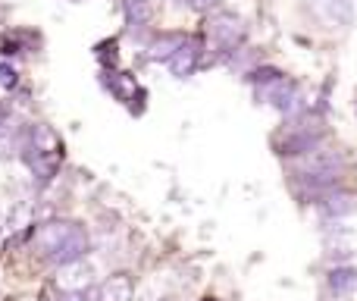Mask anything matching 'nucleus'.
<instances>
[{"label":"nucleus","instance_id":"nucleus-1","mask_svg":"<svg viewBox=\"0 0 357 301\" xmlns=\"http://www.w3.org/2000/svg\"><path fill=\"white\" fill-rule=\"evenodd\" d=\"M285 176H289L291 195L301 204H314L320 195L345 185L348 179V157L345 151L320 145L317 151L304 154V157L285 160Z\"/></svg>","mask_w":357,"mask_h":301},{"label":"nucleus","instance_id":"nucleus-2","mask_svg":"<svg viewBox=\"0 0 357 301\" xmlns=\"http://www.w3.org/2000/svg\"><path fill=\"white\" fill-rule=\"evenodd\" d=\"M31 235H35V248H38V254H41V260H47V264H54V267L82 260L91 251V235L75 220L38 223Z\"/></svg>","mask_w":357,"mask_h":301},{"label":"nucleus","instance_id":"nucleus-3","mask_svg":"<svg viewBox=\"0 0 357 301\" xmlns=\"http://www.w3.org/2000/svg\"><path fill=\"white\" fill-rule=\"evenodd\" d=\"M326 138H329L326 117H317V113L304 110L298 117L282 119V126L270 138V148L279 160H295V157L317 151L320 145H326Z\"/></svg>","mask_w":357,"mask_h":301},{"label":"nucleus","instance_id":"nucleus-4","mask_svg":"<svg viewBox=\"0 0 357 301\" xmlns=\"http://www.w3.org/2000/svg\"><path fill=\"white\" fill-rule=\"evenodd\" d=\"M204 38H207L210 60L226 66L232 54H238L248 44V22L232 10H216L204 22Z\"/></svg>","mask_w":357,"mask_h":301},{"label":"nucleus","instance_id":"nucleus-5","mask_svg":"<svg viewBox=\"0 0 357 301\" xmlns=\"http://www.w3.org/2000/svg\"><path fill=\"white\" fill-rule=\"evenodd\" d=\"M301 13L323 31H348L354 25V0H301Z\"/></svg>","mask_w":357,"mask_h":301},{"label":"nucleus","instance_id":"nucleus-6","mask_svg":"<svg viewBox=\"0 0 357 301\" xmlns=\"http://www.w3.org/2000/svg\"><path fill=\"white\" fill-rule=\"evenodd\" d=\"M207 54L210 50H207V38H204V31L201 35H185V41L178 44V50L167 60V66L176 79H191V75L207 63Z\"/></svg>","mask_w":357,"mask_h":301},{"label":"nucleus","instance_id":"nucleus-7","mask_svg":"<svg viewBox=\"0 0 357 301\" xmlns=\"http://www.w3.org/2000/svg\"><path fill=\"white\" fill-rule=\"evenodd\" d=\"M314 207H317V214L329 223L345 220V216L357 214V191H348L345 185H339V189H333V191H326V195L317 198Z\"/></svg>","mask_w":357,"mask_h":301},{"label":"nucleus","instance_id":"nucleus-8","mask_svg":"<svg viewBox=\"0 0 357 301\" xmlns=\"http://www.w3.org/2000/svg\"><path fill=\"white\" fill-rule=\"evenodd\" d=\"M91 277H94V270L85 264V258L73 260V264H63V267H56V289L60 292H85L88 286H91Z\"/></svg>","mask_w":357,"mask_h":301},{"label":"nucleus","instance_id":"nucleus-9","mask_svg":"<svg viewBox=\"0 0 357 301\" xmlns=\"http://www.w3.org/2000/svg\"><path fill=\"white\" fill-rule=\"evenodd\" d=\"M326 295L351 298L357 295V267L354 264H333L326 273Z\"/></svg>","mask_w":357,"mask_h":301},{"label":"nucleus","instance_id":"nucleus-10","mask_svg":"<svg viewBox=\"0 0 357 301\" xmlns=\"http://www.w3.org/2000/svg\"><path fill=\"white\" fill-rule=\"evenodd\" d=\"M182 41H185V31H154V35L148 38V44H144V60L167 63Z\"/></svg>","mask_w":357,"mask_h":301},{"label":"nucleus","instance_id":"nucleus-11","mask_svg":"<svg viewBox=\"0 0 357 301\" xmlns=\"http://www.w3.org/2000/svg\"><path fill=\"white\" fill-rule=\"evenodd\" d=\"M132 298H135V279L129 273H113L98 289V301H132Z\"/></svg>","mask_w":357,"mask_h":301},{"label":"nucleus","instance_id":"nucleus-12","mask_svg":"<svg viewBox=\"0 0 357 301\" xmlns=\"http://www.w3.org/2000/svg\"><path fill=\"white\" fill-rule=\"evenodd\" d=\"M123 16L132 31H142L154 19V0H123Z\"/></svg>","mask_w":357,"mask_h":301},{"label":"nucleus","instance_id":"nucleus-13","mask_svg":"<svg viewBox=\"0 0 357 301\" xmlns=\"http://www.w3.org/2000/svg\"><path fill=\"white\" fill-rule=\"evenodd\" d=\"M104 85L110 88V94L116 101H123V104H129L132 94L138 91V82L132 79L129 73H104Z\"/></svg>","mask_w":357,"mask_h":301},{"label":"nucleus","instance_id":"nucleus-14","mask_svg":"<svg viewBox=\"0 0 357 301\" xmlns=\"http://www.w3.org/2000/svg\"><path fill=\"white\" fill-rule=\"evenodd\" d=\"M279 75H285V69H279L276 63H257V66L251 69V73H245L241 79L248 82V85H264V82H273V79H279Z\"/></svg>","mask_w":357,"mask_h":301},{"label":"nucleus","instance_id":"nucleus-15","mask_svg":"<svg viewBox=\"0 0 357 301\" xmlns=\"http://www.w3.org/2000/svg\"><path fill=\"white\" fill-rule=\"evenodd\" d=\"M191 13H201V16H210V13L222 10V0H185Z\"/></svg>","mask_w":357,"mask_h":301},{"label":"nucleus","instance_id":"nucleus-16","mask_svg":"<svg viewBox=\"0 0 357 301\" xmlns=\"http://www.w3.org/2000/svg\"><path fill=\"white\" fill-rule=\"evenodd\" d=\"M0 85H3L6 91H13V88L19 85V73L10 66V63H3V60H0Z\"/></svg>","mask_w":357,"mask_h":301},{"label":"nucleus","instance_id":"nucleus-17","mask_svg":"<svg viewBox=\"0 0 357 301\" xmlns=\"http://www.w3.org/2000/svg\"><path fill=\"white\" fill-rule=\"evenodd\" d=\"M3 126H10V107L0 101V129H3Z\"/></svg>","mask_w":357,"mask_h":301},{"label":"nucleus","instance_id":"nucleus-18","mask_svg":"<svg viewBox=\"0 0 357 301\" xmlns=\"http://www.w3.org/2000/svg\"><path fill=\"white\" fill-rule=\"evenodd\" d=\"M176 3H182V6H185V0H176Z\"/></svg>","mask_w":357,"mask_h":301},{"label":"nucleus","instance_id":"nucleus-19","mask_svg":"<svg viewBox=\"0 0 357 301\" xmlns=\"http://www.w3.org/2000/svg\"><path fill=\"white\" fill-rule=\"evenodd\" d=\"M0 233H3V226H0Z\"/></svg>","mask_w":357,"mask_h":301}]
</instances>
